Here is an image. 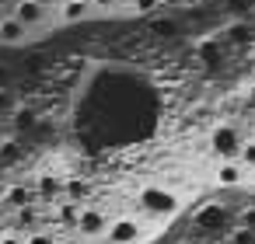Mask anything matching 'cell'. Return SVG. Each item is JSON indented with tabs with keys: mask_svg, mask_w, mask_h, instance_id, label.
Here are the masks:
<instances>
[{
	"mask_svg": "<svg viewBox=\"0 0 255 244\" xmlns=\"http://www.w3.org/2000/svg\"><path fill=\"white\" fill-rule=\"evenodd\" d=\"M11 119H14V129H21V133H32V129L39 126V115H35L32 108H18Z\"/></svg>",
	"mask_w": 255,
	"mask_h": 244,
	"instance_id": "17",
	"label": "cell"
},
{
	"mask_svg": "<svg viewBox=\"0 0 255 244\" xmlns=\"http://www.w3.org/2000/svg\"><path fill=\"white\" fill-rule=\"evenodd\" d=\"M129 0H91V11L95 14H123Z\"/></svg>",
	"mask_w": 255,
	"mask_h": 244,
	"instance_id": "18",
	"label": "cell"
},
{
	"mask_svg": "<svg viewBox=\"0 0 255 244\" xmlns=\"http://www.w3.org/2000/svg\"><path fill=\"white\" fill-rule=\"evenodd\" d=\"M0 244H25V237H18V234H7V237H0Z\"/></svg>",
	"mask_w": 255,
	"mask_h": 244,
	"instance_id": "26",
	"label": "cell"
},
{
	"mask_svg": "<svg viewBox=\"0 0 255 244\" xmlns=\"http://www.w3.org/2000/svg\"><path fill=\"white\" fill-rule=\"evenodd\" d=\"M241 227H245V230H255V206L241 209Z\"/></svg>",
	"mask_w": 255,
	"mask_h": 244,
	"instance_id": "25",
	"label": "cell"
},
{
	"mask_svg": "<svg viewBox=\"0 0 255 244\" xmlns=\"http://www.w3.org/2000/svg\"><path fill=\"white\" fill-rule=\"evenodd\" d=\"M241 143H245V133H241L238 122H220V126H213V133H210V150H213L220 161H238Z\"/></svg>",
	"mask_w": 255,
	"mask_h": 244,
	"instance_id": "1",
	"label": "cell"
},
{
	"mask_svg": "<svg viewBox=\"0 0 255 244\" xmlns=\"http://www.w3.org/2000/svg\"><path fill=\"white\" fill-rule=\"evenodd\" d=\"M238 164L245 167V174L255 171V140H245V143H241V150H238Z\"/></svg>",
	"mask_w": 255,
	"mask_h": 244,
	"instance_id": "21",
	"label": "cell"
},
{
	"mask_svg": "<svg viewBox=\"0 0 255 244\" xmlns=\"http://www.w3.org/2000/svg\"><path fill=\"white\" fill-rule=\"evenodd\" d=\"M252 60H255V46H252Z\"/></svg>",
	"mask_w": 255,
	"mask_h": 244,
	"instance_id": "29",
	"label": "cell"
},
{
	"mask_svg": "<svg viewBox=\"0 0 255 244\" xmlns=\"http://www.w3.org/2000/svg\"><path fill=\"white\" fill-rule=\"evenodd\" d=\"M11 18L21 28H28V35H32V32H42L46 25H53V7L42 4V0H18L11 7Z\"/></svg>",
	"mask_w": 255,
	"mask_h": 244,
	"instance_id": "3",
	"label": "cell"
},
{
	"mask_svg": "<svg viewBox=\"0 0 255 244\" xmlns=\"http://www.w3.org/2000/svg\"><path fill=\"white\" fill-rule=\"evenodd\" d=\"M25 244H56V237L46 234V230H32V234L25 237Z\"/></svg>",
	"mask_w": 255,
	"mask_h": 244,
	"instance_id": "24",
	"label": "cell"
},
{
	"mask_svg": "<svg viewBox=\"0 0 255 244\" xmlns=\"http://www.w3.org/2000/svg\"><path fill=\"white\" fill-rule=\"evenodd\" d=\"M140 237H143V227H140V220H133V216L109 220L105 244H140Z\"/></svg>",
	"mask_w": 255,
	"mask_h": 244,
	"instance_id": "6",
	"label": "cell"
},
{
	"mask_svg": "<svg viewBox=\"0 0 255 244\" xmlns=\"http://www.w3.org/2000/svg\"><path fill=\"white\" fill-rule=\"evenodd\" d=\"M213 181H217L220 188H238V185L245 181V167H241L238 161H220V164L213 167Z\"/></svg>",
	"mask_w": 255,
	"mask_h": 244,
	"instance_id": "10",
	"label": "cell"
},
{
	"mask_svg": "<svg viewBox=\"0 0 255 244\" xmlns=\"http://www.w3.org/2000/svg\"><path fill=\"white\" fill-rule=\"evenodd\" d=\"M18 108H21L18 94H14L11 87H0V115H14Z\"/></svg>",
	"mask_w": 255,
	"mask_h": 244,
	"instance_id": "19",
	"label": "cell"
},
{
	"mask_svg": "<svg viewBox=\"0 0 255 244\" xmlns=\"http://www.w3.org/2000/svg\"><path fill=\"white\" fill-rule=\"evenodd\" d=\"M88 195H91V181H84V178H63V199L67 202L84 206Z\"/></svg>",
	"mask_w": 255,
	"mask_h": 244,
	"instance_id": "14",
	"label": "cell"
},
{
	"mask_svg": "<svg viewBox=\"0 0 255 244\" xmlns=\"http://www.w3.org/2000/svg\"><path fill=\"white\" fill-rule=\"evenodd\" d=\"M91 0H60L56 11H53V21L56 25H84L91 18Z\"/></svg>",
	"mask_w": 255,
	"mask_h": 244,
	"instance_id": "7",
	"label": "cell"
},
{
	"mask_svg": "<svg viewBox=\"0 0 255 244\" xmlns=\"http://www.w3.org/2000/svg\"><path fill=\"white\" fill-rule=\"evenodd\" d=\"M0 140H4V136H0Z\"/></svg>",
	"mask_w": 255,
	"mask_h": 244,
	"instance_id": "32",
	"label": "cell"
},
{
	"mask_svg": "<svg viewBox=\"0 0 255 244\" xmlns=\"http://www.w3.org/2000/svg\"><path fill=\"white\" fill-rule=\"evenodd\" d=\"M0 178H4V171H0Z\"/></svg>",
	"mask_w": 255,
	"mask_h": 244,
	"instance_id": "30",
	"label": "cell"
},
{
	"mask_svg": "<svg viewBox=\"0 0 255 244\" xmlns=\"http://www.w3.org/2000/svg\"><path fill=\"white\" fill-rule=\"evenodd\" d=\"M224 244H255V230L238 227V230H231V234H227V241H224Z\"/></svg>",
	"mask_w": 255,
	"mask_h": 244,
	"instance_id": "22",
	"label": "cell"
},
{
	"mask_svg": "<svg viewBox=\"0 0 255 244\" xmlns=\"http://www.w3.org/2000/svg\"><path fill=\"white\" fill-rule=\"evenodd\" d=\"M21 161H25V147H21L18 140L4 136V140H0V171H11V167H18Z\"/></svg>",
	"mask_w": 255,
	"mask_h": 244,
	"instance_id": "13",
	"label": "cell"
},
{
	"mask_svg": "<svg viewBox=\"0 0 255 244\" xmlns=\"http://www.w3.org/2000/svg\"><path fill=\"white\" fill-rule=\"evenodd\" d=\"M0 202H4L7 209H25V206H32V188H28V181H14L11 188H4Z\"/></svg>",
	"mask_w": 255,
	"mask_h": 244,
	"instance_id": "12",
	"label": "cell"
},
{
	"mask_svg": "<svg viewBox=\"0 0 255 244\" xmlns=\"http://www.w3.org/2000/svg\"><path fill=\"white\" fill-rule=\"evenodd\" d=\"M81 237H105L109 230V213L102 206H81V216H77V227H74Z\"/></svg>",
	"mask_w": 255,
	"mask_h": 244,
	"instance_id": "5",
	"label": "cell"
},
{
	"mask_svg": "<svg viewBox=\"0 0 255 244\" xmlns=\"http://www.w3.org/2000/svg\"><path fill=\"white\" fill-rule=\"evenodd\" d=\"M35 223H39V213H35L32 206L18 209V227H35Z\"/></svg>",
	"mask_w": 255,
	"mask_h": 244,
	"instance_id": "23",
	"label": "cell"
},
{
	"mask_svg": "<svg viewBox=\"0 0 255 244\" xmlns=\"http://www.w3.org/2000/svg\"><path fill=\"white\" fill-rule=\"evenodd\" d=\"M196 230L199 234H224L227 227H231V213H227V206H217V202H210V206H203V209H196Z\"/></svg>",
	"mask_w": 255,
	"mask_h": 244,
	"instance_id": "4",
	"label": "cell"
},
{
	"mask_svg": "<svg viewBox=\"0 0 255 244\" xmlns=\"http://www.w3.org/2000/svg\"><path fill=\"white\" fill-rule=\"evenodd\" d=\"M255 11V0H224V14L231 21H252Z\"/></svg>",
	"mask_w": 255,
	"mask_h": 244,
	"instance_id": "15",
	"label": "cell"
},
{
	"mask_svg": "<svg viewBox=\"0 0 255 244\" xmlns=\"http://www.w3.org/2000/svg\"><path fill=\"white\" fill-rule=\"evenodd\" d=\"M32 195L42 199V202H63V178L60 174H39L35 185H32Z\"/></svg>",
	"mask_w": 255,
	"mask_h": 244,
	"instance_id": "9",
	"label": "cell"
},
{
	"mask_svg": "<svg viewBox=\"0 0 255 244\" xmlns=\"http://www.w3.org/2000/svg\"><path fill=\"white\" fill-rule=\"evenodd\" d=\"M32 35H28V28H21L11 14H4V18H0V46H25Z\"/></svg>",
	"mask_w": 255,
	"mask_h": 244,
	"instance_id": "11",
	"label": "cell"
},
{
	"mask_svg": "<svg viewBox=\"0 0 255 244\" xmlns=\"http://www.w3.org/2000/svg\"><path fill=\"white\" fill-rule=\"evenodd\" d=\"M42 4H49V0H42Z\"/></svg>",
	"mask_w": 255,
	"mask_h": 244,
	"instance_id": "31",
	"label": "cell"
},
{
	"mask_svg": "<svg viewBox=\"0 0 255 244\" xmlns=\"http://www.w3.org/2000/svg\"><path fill=\"white\" fill-rule=\"evenodd\" d=\"M224 46H255V25L252 21H227L220 32Z\"/></svg>",
	"mask_w": 255,
	"mask_h": 244,
	"instance_id": "8",
	"label": "cell"
},
{
	"mask_svg": "<svg viewBox=\"0 0 255 244\" xmlns=\"http://www.w3.org/2000/svg\"><path fill=\"white\" fill-rule=\"evenodd\" d=\"M136 202H140V209L143 213H150V216H175L178 213V195L171 192V188H164V185H147L140 195H136Z\"/></svg>",
	"mask_w": 255,
	"mask_h": 244,
	"instance_id": "2",
	"label": "cell"
},
{
	"mask_svg": "<svg viewBox=\"0 0 255 244\" xmlns=\"http://www.w3.org/2000/svg\"><path fill=\"white\" fill-rule=\"evenodd\" d=\"M182 244H196V241H182Z\"/></svg>",
	"mask_w": 255,
	"mask_h": 244,
	"instance_id": "28",
	"label": "cell"
},
{
	"mask_svg": "<svg viewBox=\"0 0 255 244\" xmlns=\"http://www.w3.org/2000/svg\"><path fill=\"white\" fill-rule=\"evenodd\" d=\"M77 216H81V206L77 202H56V209H53V220L60 223V227H77Z\"/></svg>",
	"mask_w": 255,
	"mask_h": 244,
	"instance_id": "16",
	"label": "cell"
},
{
	"mask_svg": "<svg viewBox=\"0 0 255 244\" xmlns=\"http://www.w3.org/2000/svg\"><path fill=\"white\" fill-rule=\"evenodd\" d=\"M150 32L161 35V39H171V35H178V21L175 18H157V21H150Z\"/></svg>",
	"mask_w": 255,
	"mask_h": 244,
	"instance_id": "20",
	"label": "cell"
},
{
	"mask_svg": "<svg viewBox=\"0 0 255 244\" xmlns=\"http://www.w3.org/2000/svg\"><path fill=\"white\" fill-rule=\"evenodd\" d=\"M245 105H248V108L255 112V84H252V91H248V101H245Z\"/></svg>",
	"mask_w": 255,
	"mask_h": 244,
	"instance_id": "27",
	"label": "cell"
}]
</instances>
